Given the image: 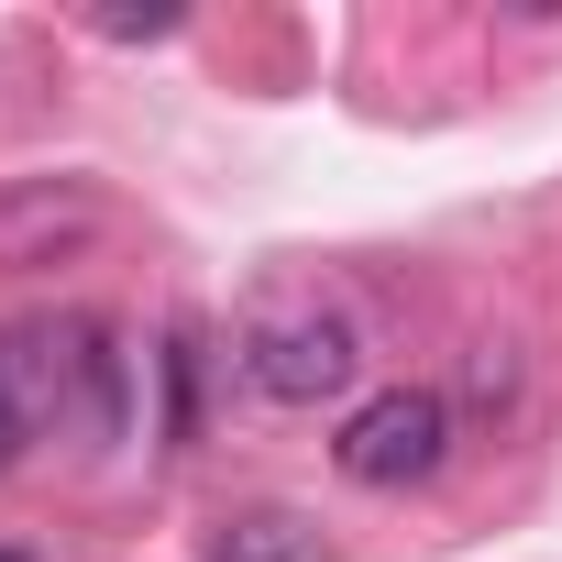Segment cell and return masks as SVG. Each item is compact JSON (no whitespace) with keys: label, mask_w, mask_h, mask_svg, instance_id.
Listing matches in <instances>:
<instances>
[{"label":"cell","mask_w":562,"mask_h":562,"mask_svg":"<svg viewBox=\"0 0 562 562\" xmlns=\"http://www.w3.org/2000/svg\"><path fill=\"white\" fill-rule=\"evenodd\" d=\"M177 23H188V12H89V34H100V45H166Z\"/></svg>","instance_id":"5b68a950"},{"label":"cell","mask_w":562,"mask_h":562,"mask_svg":"<svg viewBox=\"0 0 562 562\" xmlns=\"http://www.w3.org/2000/svg\"><path fill=\"white\" fill-rule=\"evenodd\" d=\"M100 232V199L89 188H12L0 199V276H23V265H56Z\"/></svg>","instance_id":"3957f363"},{"label":"cell","mask_w":562,"mask_h":562,"mask_svg":"<svg viewBox=\"0 0 562 562\" xmlns=\"http://www.w3.org/2000/svg\"><path fill=\"white\" fill-rule=\"evenodd\" d=\"M0 562H34V551H0Z\"/></svg>","instance_id":"8992f818"},{"label":"cell","mask_w":562,"mask_h":562,"mask_svg":"<svg viewBox=\"0 0 562 562\" xmlns=\"http://www.w3.org/2000/svg\"><path fill=\"white\" fill-rule=\"evenodd\" d=\"M232 364H243V386L276 397V408H331V397H353V375H364V331H353V310L276 299V310L243 321Z\"/></svg>","instance_id":"6da1fadb"},{"label":"cell","mask_w":562,"mask_h":562,"mask_svg":"<svg viewBox=\"0 0 562 562\" xmlns=\"http://www.w3.org/2000/svg\"><path fill=\"white\" fill-rule=\"evenodd\" d=\"M331 463H342L353 485H375V496L430 485V474L452 463V408H441V386H386V397H364V408L342 419Z\"/></svg>","instance_id":"7a4b0ae2"},{"label":"cell","mask_w":562,"mask_h":562,"mask_svg":"<svg viewBox=\"0 0 562 562\" xmlns=\"http://www.w3.org/2000/svg\"><path fill=\"white\" fill-rule=\"evenodd\" d=\"M199 562H321V529L288 518V507H254V518H232Z\"/></svg>","instance_id":"277c9868"}]
</instances>
